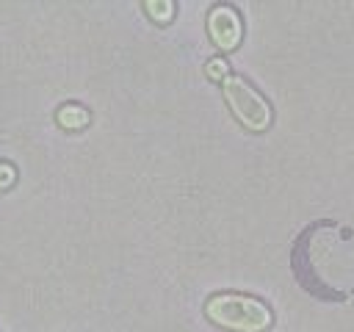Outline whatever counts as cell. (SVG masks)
Segmentation results:
<instances>
[{
	"label": "cell",
	"instance_id": "52a82bcc",
	"mask_svg": "<svg viewBox=\"0 0 354 332\" xmlns=\"http://www.w3.org/2000/svg\"><path fill=\"white\" fill-rule=\"evenodd\" d=\"M14 177H17L14 166H8V163H0V188H8V185L14 183Z\"/></svg>",
	"mask_w": 354,
	"mask_h": 332
},
{
	"label": "cell",
	"instance_id": "6da1fadb",
	"mask_svg": "<svg viewBox=\"0 0 354 332\" xmlns=\"http://www.w3.org/2000/svg\"><path fill=\"white\" fill-rule=\"evenodd\" d=\"M205 313L213 324L232 329V332H263L271 326V310L243 293H216L207 299Z\"/></svg>",
	"mask_w": 354,
	"mask_h": 332
},
{
	"label": "cell",
	"instance_id": "277c9868",
	"mask_svg": "<svg viewBox=\"0 0 354 332\" xmlns=\"http://www.w3.org/2000/svg\"><path fill=\"white\" fill-rule=\"evenodd\" d=\"M58 124L66 127V130H80L88 124V111L77 102H66L58 108Z\"/></svg>",
	"mask_w": 354,
	"mask_h": 332
},
{
	"label": "cell",
	"instance_id": "7a4b0ae2",
	"mask_svg": "<svg viewBox=\"0 0 354 332\" xmlns=\"http://www.w3.org/2000/svg\"><path fill=\"white\" fill-rule=\"evenodd\" d=\"M221 91H224V100L227 105L232 108V113L238 116V122L254 133L266 130L271 124V105L266 102V97L252 86L246 83L241 75H227L221 80Z\"/></svg>",
	"mask_w": 354,
	"mask_h": 332
},
{
	"label": "cell",
	"instance_id": "3957f363",
	"mask_svg": "<svg viewBox=\"0 0 354 332\" xmlns=\"http://www.w3.org/2000/svg\"><path fill=\"white\" fill-rule=\"evenodd\" d=\"M207 33L210 39L221 47V50H232L238 47L241 42V33H243V25H241V17L232 6H213L210 14H207Z\"/></svg>",
	"mask_w": 354,
	"mask_h": 332
},
{
	"label": "cell",
	"instance_id": "8992f818",
	"mask_svg": "<svg viewBox=\"0 0 354 332\" xmlns=\"http://www.w3.org/2000/svg\"><path fill=\"white\" fill-rule=\"evenodd\" d=\"M207 75H210L213 80H224V77L230 75L227 61H224V58H210V61H207Z\"/></svg>",
	"mask_w": 354,
	"mask_h": 332
},
{
	"label": "cell",
	"instance_id": "5b68a950",
	"mask_svg": "<svg viewBox=\"0 0 354 332\" xmlns=\"http://www.w3.org/2000/svg\"><path fill=\"white\" fill-rule=\"evenodd\" d=\"M147 11L155 17V22H169L171 14H174V6H171L169 0H160V3H158V0H149V3H147Z\"/></svg>",
	"mask_w": 354,
	"mask_h": 332
}]
</instances>
